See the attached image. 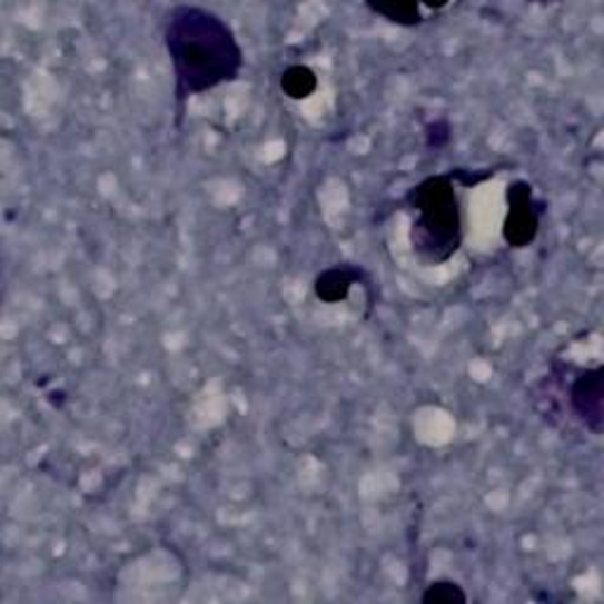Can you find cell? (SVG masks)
Instances as JSON below:
<instances>
[{
	"label": "cell",
	"instance_id": "cell-1",
	"mask_svg": "<svg viewBox=\"0 0 604 604\" xmlns=\"http://www.w3.org/2000/svg\"><path fill=\"white\" fill-rule=\"evenodd\" d=\"M164 48L172 67L175 102L237 83L244 48L231 24L201 6H172L164 17Z\"/></svg>",
	"mask_w": 604,
	"mask_h": 604
},
{
	"label": "cell",
	"instance_id": "cell-6",
	"mask_svg": "<svg viewBox=\"0 0 604 604\" xmlns=\"http://www.w3.org/2000/svg\"><path fill=\"white\" fill-rule=\"evenodd\" d=\"M366 8L374 14L383 17L385 22L397 24L404 29H416L425 22V6L416 3V0H385V3H376V0H368Z\"/></svg>",
	"mask_w": 604,
	"mask_h": 604
},
{
	"label": "cell",
	"instance_id": "cell-9",
	"mask_svg": "<svg viewBox=\"0 0 604 604\" xmlns=\"http://www.w3.org/2000/svg\"><path fill=\"white\" fill-rule=\"evenodd\" d=\"M452 140V126L446 119H437L425 126V147L427 149H444Z\"/></svg>",
	"mask_w": 604,
	"mask_h": 604
},
{
	"label": "cell",
	"instance_id": "cell-3",
	"mask_svg": "<svg viewBox=\"0 0 604 604\" xmlns=\"http://www.w3.org/2000/svg\"><path fill=\"white\" fill-rule=\"evenodd\" d=\"M505 204H508V210H505L503 231H501L505 246L515 250L529 248L541 231L545 204L536 197L534 185L527 180H515L508 185V191H505Z\"/></svg>",
	"mask_w": 604,
	"mask_h": 604
},
{
	"label": "cell",
	"instance_id": "cell-4",
	"mask_svg": "<svg viewBox=\"0 0 604 604\" xmlns=\"http://www.w3.org/2000/svg\"><path fill=\"white\" fill-rule=\"evenodd\" d=\"M570 406L574 418L591 430L602 435L604 430V366L581 368L570 383Z\"/></svg>",
	"mask_w": 604,
	"mask_h": 604
},
{
	"label": "cell",
	"instance_id": "cell-7",
	"mask_svg": "<svg viewBox=\"0 0 604 604\" xmlns=\"http://www.w3.org/2000/svg\"><path fill=\"white\" fill-rule=\"evenodd\" d=\"M281 92L294 102H305L319 88L317 71L307 65H290L279 76Z\"/></svg>",
	"mask_w": 604,
	"mask_h": 604
},
{
	"label": "cell",
	"instance_id": "cell-5",
	"mask_svg": "<svg viewBox=\"0 0 604 604\" xmlns=\"http://www.w3.org/2000/svg\"><path fill=\"white\" fill-rule=\"evenodd\" d=\"M364 281L368 284V275L362 267L334 265V267L319 271L311 288H315V296L319 303L338 305V303H345L349 298V294H353V288Z\"/></svg>",
	"mask_w": 604,
	"mask_h": 604
},
{
	"label": "cell",
	"instance_id": "cell-2",
	"mask_svg": "<svg viewBox=\"0 0 604 604\" xmlns=\"http://www.w3.org/2000/svg\"><path fill=\"white\" fill-rule=\"evenodd\" d=\"M456 170L437 172L408 189L406 210L414 212L408 241L425 267L449 263L463 246V210Z\"/></svg>",
	"mask_w": 604,
	"mask_h": 604
},
{
	"label": "cell",
	"instance_id": "cell-8",
	"mask_svg": "<svg viewBox=\"0 0 604 604\" xmlns=\"http://www.w3.org/2000/svg\"><path fill=\"white\" fill-rule=\"evenodd\" d=\"M423 604H465L467 593L463 591L461 583L449 581V578H439L433 581L420 595Z\"/></svg>",
	"mask_w": 604,
	"mask_h": 604
}]
</instances>
